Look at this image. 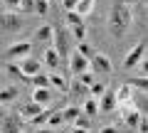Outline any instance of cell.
Masks as SVG:
<instances>
[{"label":"cell","instance_id":"obj_1","mask_svg":"<svg viewBox=\"0 0 148 133\" xmlns=\"http://www.w3.org/2000/svg\"><path fill=\"white\" fill-rule=\"evenodd\" d=\"M133 25V8L126 5V3H119V5L111 8L109 17H106V27H109L111 37L121 40L123 35L128 32V27Z\"/></svg>","mask_w":148,"mask_h":133},{"label":"cell","instance_id":"obj_2","mask_svg":"<svg viewBox=\"0 0 148 133\" xmlns=\"http://www.w3.org/2000/svg\"><path fill=\"white\" fill-rule=\"evenodd\" d=\"M72 42L74 40H72L67 27H52V49L59 54V59L72 54Z\"/></svg>","mask_w":148,"mask_h":133},{"label":"cell","instance_id":"obj_3","mask_svg":"<svg viewBox=\"0 0 148 133\" xmlns=\"http://www.w3.org/2000/svg\"><path fill=\"white\" fill-rule=\"evenodd\" d=\"M25 27V20H22V15H17V12H3L0 15V35H17V32Z\"/></svg>","mask_w":148,"mask_h":133},{"label":"cell","instance_id":"obj_4","mask_svg":"<svg viewBox=\"0 0 148 133\" xmlns=\"http://www.w3.org/2000/svg\"><path fill=\"white\" fill-rule=\"evenodd\" d=\"M146 49H148L146 40H138V42H136V44H133V47L126 52V57H123V69H136L138 62L146 57Z\"/></svg>","mask_w":148,"mask_h":133},{"label":"cell","instance_id":"obj_5","mask_svg":"<svg viewBox=\"0 0 148 133\" xmlns=\"http://www.w3.org/2000/svg\"><path fill=\"white\" fill-rule=\"evenodd\" d=\"M0 133H22L20 113H10L0 108Z\"/></svg>","mask_w":148,"mask_h":133},{"label":"cell","instance_id":"obj_6","mask_svg":"<svg viewBox=\"0 0 148 133\" xmlns=\"http://www.w3.org/2000/svg\"><path fill=\"white\" fill-rule=\"evenodd\" d=\"M17 67H20V72H22L25 79H32L35 74H42V62H40L37 57H32V54L17 59Z\"/></svg>","mask_w":148,"mask_h":133},{"label":"cell","instance_id":"obj_7","mask_svg":"<svg viewBox=\"0 0 148 133\" xmlns=\"http://www.w3.org/2000/svg\"><path fill=\"white\" fill-rule=\"evenodd\" d=\"M121 118H123V123H126V131L136 133L138 123H141V118H143V111H138V108H133V106H126L123 113H121Z\"/></svg>","mask_w":148,"mask_h":133},{"label":"cell","instance_id":"obj_8","mask_svg":"<svg viewBox=\"0 0 148 133\" xmlns=\"http://www.w3.org/2000/svg\"><path fill=\"white\" fill-rule=\"evenodd\" d=\"M89 67L94 69V74H111V59L106 54H101V52H96L89 59Z\"/></svg>","mask_w":148,"mask_h":133},{"label":"cell","instance_id":"obj_9","mask_svg":"<svg viewBox=\"0 0 148 133\" xmlns=\"http://www.w3.org/2000/svg\"><path fill=\"white\" fill-rule=\"evenodd\" d=\"M5 54L10 59H22V57H27V54H32V42H12L10 47L5 49Z\"/></svg>","mask_w":148,"mask_h":133},{"label":"cell","instance_id":"obj_10","mask_svg":"<svg viewBox=\"0 0 148 133\" xmlns=\"http://www.w3.org/2000/svg\"><path fill=\"white\" fill-rule=\"evenodd\" d=\"M52 101H54V89H49V86H45V89H32V104L45 108Z\"/></svg>","mask_w":148,"mask_h":133},{"label":"cell","instance_id":"obj_11","mask_svg":"<svg viewBox=\"0 0 148 133\" xmlns=\"http://www.w3.org/2000/svg\"><path fill=\"white\" fill-rule=\"evenodd\" d=\"M89 69V59L82 57L77 49H72V54H69V72L72 74H82V72Z\"/></svg>","mask_w":148,"mask_h":133},{"label":"cell","instance_id":"obj_12","mask_svg":"<svg viewBox=\"0 0 148 133\" xmlns=\"http://www.w3.org/2000/svg\"><path fill=\"white\" fill-rule=\"evenodd\" d=\"M116 108H119V104H116V94L106 89L104 94H101V101H99V113H114Z\"/></svg>","mask_w":148,"mask_h":133},{"label":"cell","instance_id":"obj_13","mask_svg":"<svg viewBox=\"0 0 148 133\" xmlns=\"http://www.w3.org/2000/svg\"><path fill=\"white\" fill-rule=\"evenodd\" d=\"M40 62H42V67H47L49 72H57L59 67H62V59H59V54L54 52L52 47H47L42 52V59H40Z\"/></svg>","mask_w":148,"mask_h":133},{"label":"cell","instance_id":"obj_14","mask_svg":"<svg viewBox=\"0 0 148 133\" xmlns=\"http://www.w3.org/2000/svg\"><path fill=\"white\" fill-rule=\"evenodd\" d=\"M114 94H116V104H119V106H133V89L128 84L119 86Z\"/></svg>","mask_w":148,"mask_h":133},{"label":"cell","instance_id":"obj_15","mask_svg":"<svg viewBox=\"0 0 148 133\" xmlns=\"http://www.w3.org/2000/svg\"><path fill=\"white\" fill-rule=\"evenodd\" d=\"M17 96H20V89H17V86H3V89H0V106L15 104Z\"/></svg>","mask_w":148,"mask_h":133},{"label":"cell","instance_id":"obj_16","mask_svg":"<svg viewBox=\"0 0 148 133\" xmlns=\"http://www.w3.org/2000/svg\"><path fill=\"white\" fill-rule=\"evenodd\" d=\"M42 111H45L42 106H37V104L30 101V104H25V106L20 108V118H22V121H35V118L40 116Z\"/></svg>","mask_w":148,"mask_h":133},{"label":"cell","instance_id":"obj_17","mask_svg":"<svg viewBox=\"0 0 148 133\" xmlns=\"http://www.w3.org/2000/svg\"><path fill=\"white\" fill-rule=\"evenodd\" d=\"M82 113H84V116H89V118H94L96 113H99V101H96L94 96H89V99H86L84 104H82Z\"/></svg>","mask_w":148,"mask_h":133},{"label":"cell","instance_id":"obj_18","mask_svg":"<svg viewBox=\"0 0 148 133\" xmlns=\"http://www.w3.org/2000/svg\"><path fill=\"white\" fill-rule=\"evenodd\" d=\"M47 79H49V89H57V91H67V79H64L62 74H57V72H52V74H47Z\"/></svg>","mask_w":148,"mask_h":133},{"label":"cell","instance_id":"obj_19","mask_svg":"<svg viewBox=\"0 0 148 133\" xmlns=\"http://www.w3.org/2000/svg\"><path fill=\"white\" fill-rule=\"evenodd\" d=\"M35 42H52V25H40L35 30Z\"/></svg>","mask_w":148,"mask_h":133},{"label":"cell","instance_id":"obj_20","mask_svg":"<svg viewBox=\"0 0 148 133\" xmlns=\"http://www.w3.org/2000/svg\"><path fill=\"white\" fill-rule=\"evenodd\" d=\"M94 5H96V0H79V3H77V8H74V12H77L79 17H86V15H91Z\"/></svg>","mask_w":148,"mask_h":133},{"label":"cell","instance_id":"obj_21","mask_svg":"<svg viewBox=\"0 0 148 133\" xmlns=\"http://www.w3.org/2000/svg\"><path fill=\"white\" fill-rule=\"evenodd\" d=\"M59 113H62V121H64V123H74V118L82 113V108H79V106H64Z\"/></svg>","mask_w":148,"mask_h":133},{"label":"cell","instance_id":"obj_22","mask_svg":"<svg viewBox=\"0 0 148 133\" xmlns=\"http://www.w3.org/2000/svg\"><path fill=\"white\" fill-rule=\"evenodd\" d=\"M69 35H72V40L77 44L79 42H86V25L82 22V25H77V27H69Z\"/></svg>","mask_w":148,"mask_h":133},{"label":"cell","instance_id":"obj_23","mask_svg":"<svg viewBox=\"0 0 148 133\" xmlns=\"http://www.w3.org/2000/svg\"><path fill=\"white\" fill-rule=\"evenodd\" d=\"M128 86H131L133 91H141V94H146L148 79H146V76H136V79H131V81H128Z\"/></svg>","mask_w":148,"mask_h":133},{"label":"cell","instance_id":"obj_24","mask_svg":"<svg viewBox=\"0 0 148 133\" xmlns=\"http://www.w3.org/2000/svg\"><path fill=\"white\" fill-rule=\"evenodd\" d=\"M17 15H35V0H20Z\"/></svg>","mask_w":148,"mask_h":133},{"label":"cell","instance_id":"obj_25","mask_svg":"<svg viewBox=\"0 0 148 133\" xmlns=\"http://www.w3.org/2000/svg\"><path fill=\"white\" fill-rule=\"evenodd\" d=\"M64 22H67V30H69V27H77V25H82V22H84V17H79L74 10H69L67 15H64Z\"/></svg>","mask_w":148,"mask_h":133},{"label":"cell","instance_id":"obj_26","mask_svg":"<svg viewBox=\"0 0 148 133\" xmlns=\"http://www.w3.org/2000/svg\"><path fill=\"white\" fill-rule=\"evenodd\" d=\"M47 123H49V126L47 128H52V131H54V128H57V126H62V113H59V111H49L47 113Z\"/></svg>","mask_w":148,"mask_h":133},{"label":"cell","instance_id":"obj_27","mask_svg":"<svg viewBox=\"0 0 148 133\" xmlns=\"http://www.w3.org/2000/svg\"><path fill=\"white\" fill-rule=\"evenodd\" d=\"M47 12H49V0H35V15L45 17Z\"/></svg>","mask_w":148,"mask_h":133},{"label":"cell","instance_id":"obj_28","mask_svg":"<svg viewBox=\"0 0 148 133\" xmlns=\"http://www.w3.org/2000/svg\"><path fill=\"white\" fill-rule=\"evenodd\" d=\"M77 52H79L82 57L91 59V57H94V54H96V49L91 47V44H86V42H79V44H77Z\"/></svg>","mask_w":148,"mask_h":133},{"label":"cell","instance_id":"obj_29","mask_svg":"<svg viewBox=\"0 0 148 133\" xmlns=\"http://www.w3.org/2000/svg\"><path fill=\"white\" fill-rule=\"evenodd\" d=\"M67 89H69V91H72V94H74V96H86V94H89V89H86V86H84V84H79V81H72V84H69V86H67Z\"/></svg>","mask_w":148,"mask_h":133},{"label":"cell","instance_id":"obj_30","mask_svg":"<svg viewBox=\"0 0 148 133\" xmlns=\"http://www.w3.org/2000/svg\"><path fill=\"white\" fill-rule=\"evenodd\" d=\"M30 81H32V86H35V89H45V86H49V79H47V74H35Z\"/></svg>","mask_w":148,"mask_h":133},{"label":"cell","instance_id":"obj_31","mask_svg":"<svg viewBox=\"0 0 148 133\" xmlns=\"http://www.w3.org/2000/svg\"><path fill=\"white\" fill-rule=\"evenodd\" d=\"M77 76H79V79H77V81H79V84H84L86 89H89V86H91V84H94V81H96V79H94V74H91L89 69H86V72H82V74H77Z\"/></svg>","mask_w":148,"mask_h":133},{"label":"cell","instance_id":"obj_32","mask_svg":"<svg viewBox=\"0 0 148 133\" xmlns=\"http://www.w3.org/2000/svg\"><path fill=\"white\" fill-rule=\"evenodd\" d=\"M5 72L10 76H17V79H25V76H22V72H20V67H17V62H8L5 64Z\"/></svg>","mask_w":148,"mask_h":133},{"label":"cell","instance_id":"obj_33","mask_svg":"<svg viewBox=\"0 0 148 133\" xmlns=\"http://www.w3.org/2000/svg\"><path fill=\"white\" fill-rule=\"evenodd\" d=\"M89 123H91V118L84 116V113H79V116L74 118V128H86V131H89Z\"/></svg>","mask_w":148,"mask_h":133},{"label":"cell","instance_id":"obj_34","mask_svg":"<svg viewBox=\"0 0 148 133\" xmlns=\"http://www.w3.org/2000/svg\"><path fill=\"white\" fill-rule=\"evenodd\" d=\"M104 91H106V86L101 84V81H94V84L89 86V94L94 96V99H96V96H101V94H104Z\"/></svg>","mask_w":148,"mask_h":133},{"label":"cell","instance_id":"obj_35","mask_svg":"<svg viewBox=\"0 0 148 133\" xmlns=\"http://www.w3.org/2000/svg\"><path fill=\"white\" fill-rule=\"evenodd\" d=\"M3 5H5L10 12H17V8H20V0H3Z\"/></svg>","mask_w":148,"mask_h":133},{"label":"cell","instance_id":"obj_36","mask_svg":"<svg viewBox=\"0 0 148 133\" xmlns=\"http://www.w3.org/2000/svg\"><path fill=\"white\" fill-rule=\"evenodd\" d=\"M77 3H79V0H62V8H64V10H74V8H77Z\"/></svg>","mask_w":148,"mask_h":133},{"label":"cell","instance_id":"obj_37","mask_svg":"<svg viewBox=\"0 0 148 133\" xmlns=\"http://www.w3.org/2000/svg\"><path fill=\"white\" fill-rule=\"evenodd\" d=\"M99 133H123V131H121L119 126H104V128H101Z\"/></svg>","mask_w":148,"mask_h":133},{"label":"cell","instance_id":"obj_38","mask_svg":"<svg viewBox=\"0 0 148 133\" xmlns=\"http://www.w3.org/2000/svg\"><path fill=\"white\" fill-rule=\"evenodd\" d=\"M123 3H126V5H143V3H146V0H123Z\"/></svg>","mask_w":148,"mask_h":133},{"label":"cell","instance_id":"obj_39","mask_svg":"<svg viewBox=\"0 0 148 133\" xmlns=\"http://www.w3.org/2000/svg\"><path fill=\"white\" fill-rule=\"evenodd\" d=\"M67 133H89V131H86V128H74V126H72Z\"/></svg>","mask_w":148,"mask_h":133},{"label":"cell","instance_id":"obj_40","mask_svg":"<svg viewBox=\"0 0 148 133\" xmlns=\"http://www.w3.org/2000/svg\"><path fill=\"white\" fill-rule=\"evenodd\" d=\"M35 133H54V131H52V128H37Z\"/></svg>","mask_w":148,"mask_h":133},{"label":"cell","instance_id":"obj_41","mask_svg":"<svg viewBox=\"0 0 148 133\" xmlns=\"http://www.w3.org/2000/svg\"><path fill=\"white\" fill-rule=\"evenodd\" d=\"M54 133H67V131H54Z\"/></svg>","mask_w":148,"mask_h":133}]
</instances>
